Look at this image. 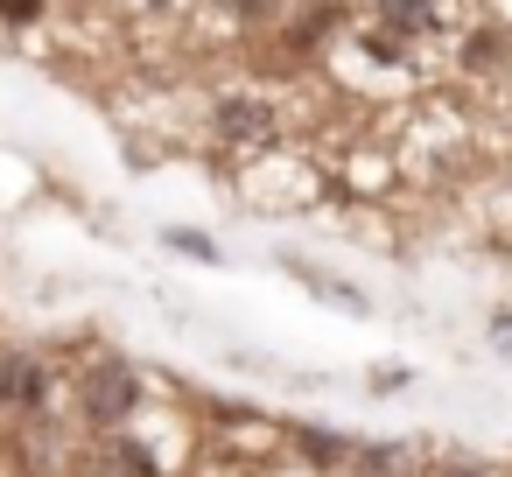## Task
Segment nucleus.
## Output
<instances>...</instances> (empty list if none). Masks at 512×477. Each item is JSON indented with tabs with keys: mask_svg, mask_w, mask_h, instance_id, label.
<instances>
[{
	"mask_svg": "<svg viewBox=\"0 0 512 477\" xmlns=\"http://www.w3.org/2000/svg\"><path fill=\"white\" fill-rule=\"evenodd\" d=\"M78 407H85V421H92V428H120V421L141 407V379H134V365L99 358V365L78 379Z\"/></svg>",
	"mask_w": 512,
	"mask_h": 477,
	"instance_id": "obj_2",
	"label": "nucleus"
},
{
	"mask_svg": "<svg viewBox=\"0 0 512 477\" xmlns=\"http://www.w3.org/2000/svg\"><path fill=\"white\" fill-rule=\"evenodd\" d=\"M141 15H169V8H183V0H134Z\"/></svg>",
	"mask_w": 512,
	"mask_h": 477,
	"instance_id": "obj_8",
	"label": "nucleus"
},
{
	"mask_svg": "<svg viewBox=\"0 0 512 477\" xmlns=\"http://www.w3.org/2000/svg\"><path fill=\"white\" fill-rule=\"evenodd\" d=\"M211 134L232 155H267L288 134V106L274 92H225V99H211Z\"/></svg>",
	"mask_w": 512,
	"mask_h": 477,
	"instance_id": "obj_1",
	"label": "nucleus"
},
{
	"mask_svg": "<svg viewBox=\"0 0 512 477\" xmlns=\"http://www.w3.org/2000/svg\"><path fill=\"white\" fill-rule=\"evenodd\" d=\"M50 400V365L36 351H8L0 358V407L8 414H36Z\"/></svg>",
	"mask_w": 512,
	"mask_h": 477,
	"instance_id": "obj_3",
	"label": "nucleus"
},
{
	"mask_svg": "<svg viewBox=\"0 0 512 477\" xmlns=\"http://www.w3.org/2000/svg\"><path fill=\"white\" fill-rule=\"evenodd\" d=\"M169 246H183V253H197V260H218V246H211V239H197V232H169Z\"/></svg>",
	"mask_w": 512,
	"mask_h": 477,
	"instance_id": "obj_7",
	"label": "nucleus"
},
{
	"mask_svg": "<svg viewBox=\"0 0 512 477\" xmlns=\"http://www.w3.org/2000/svg\"><path fill=\"white\" fill-rule=\"evenodd\" d=\"M442 477H477V470H442Z\"/></svg>",
	"mask_w": 512,
	"mask_h": 477,
	"instance_id": "obj_9",
	"label": "nucleus"
},
{
	"mask_svg": "<svg viewBox=\"0 0 512 477\" xmlns=\"http://www.w3.org/2000/svg\"><path fill=\"white\" fill-rule=\"evenodd\" d=\"M106 470H113V477H155V456H148V442L113 435V442H106Z\"/></svg>",
	"mask_w": 512,
	"mask_h": 477,
	"instance_id": "obj_5",
	"label": "nucleus"
},
{
	"mask_svg": "<svg viewBox=\"0 0 512 477\" xmlns=\"http://www.w3.org/2000/svg\"><path fill=\"white\" fill-rule=\"evenodd\" d=\"M50 22V0H0V29H36Z\"/></svg>",
	"mask_w": 512,
	"mask_h": 477,
	"instance_id": "obj_6",
	"label": "nucleus"
},
{
	"mask_svg": "<svg viewBox=\"0 0 512 477\" xmlns=\"http://www.w3.org/2000/svg\"><path fill=\"white\" fill-rule=\"evenodd\" d=\"M379 22H393L407 43H435L456 29V8L449 0H379Z\"/></svg>",
	"mask_w": 512,
	"mask_h": 477,
	"instance_id": "obj_4",
	"label": "nucleus"
}]
</instances>
